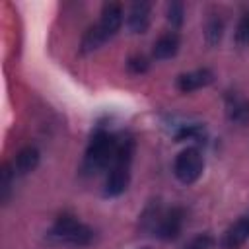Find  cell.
<instances>
[{
    "instance_id": "1",
    "label": "cell",
    "mask_w": 249,
    "mask_h": 249,
    "mask_svg": "<svg viewBox=\"0 0 249 249\" xmlns=\"http://www.w3.org/2000/svg\"><path fill=\"white\" fill-rule=\"evenodd\" d=\"M119 138L121 136H117V134H113L105 128L95 130L88 148H86L82 171L86 175H93L101 169L111 167V163L115 161L117 150H119Z\"/></svg>"
},
{
    "instance_id": "2",
    "label": "cell",
    "mask_w": 249,
    "mask_h": 249,
    "mask_svg": "<svg viewBox=\"0 0 249 249\" xmlns=\"http://www.w3.org/2000/svg\"><path fill=\"white\" fill-rule=\"evenodd\" d=\"M134 156V140L132 136H121L119 138V150L115 156V161L111 163L107 171V179L103 185V195L113 198L126 191L130 183V165Z\"/></svg>"
},
{
    "instance_id": "3",
    "label": "cell",
    "mask_w": 249,
    "mask_h": 249,
    "mask_svg": "<svg viewBox=\"0 0 249 249\" xmlns=\"http://www.w3.org/2000/svg\"><path fill=\"white\" fill-rule=\"evenodd\" d=\"M45 241L51 245L86 247L93 241V230L70 214H60L47 231Z\"/></svg>"
},
{
    "instance_id": "4",
    "label": "cell",
    "mask_w": 249,
    "mask_h": 249,
    "mask_svg": "<svg viewBox=\"0 0 249 249\" xmlns=\"http://www.w3.org/2000/svg\"><path fill=\"white\" fill-rule=\"evenodd\" d=\"M202 169H204V158L200 150L195 146L181 150L173 161V175L183 185H193L195 181H198V177L202 175Z\"/></svg>"
},
{
    "instance_id": "5",
    "label": "cell",
    "mask_w": 249,
    "mask_h": 249,
    "mask_svg": "<svg viewBox=\"0 0 249 249\" xmlns=\"http://www.w3.org/2000/svg\"><path fill=\"white\" fill-rule=\"evenodd\" d=\"M183 224H185V210L181 206H171L169 210L163 212L161 222L156 230V237L161 241H173L179 237Z\"/></svg>"
},
{
    "instance_id": "6",
    "label": "cell",
    "mask_w": 249,
    "mask_h": 249,
    "mask_svg": "<svg viewBox=\"0 0 249 249\" xmlns=\"http://www.w3.org/2000/svg\"><path fill=\"white\" fill-rule=\"evenodd\" d=\"M212 82H214V72L210 68H196V70L179 74L175 86L181 93H191V91H196L200 88L210 86Z\"/></svg>"
},
{
    "instance_id": "7",
    "label": "cell",
    "mask_w": 249,
    "mask_h": 249,
    "mask_svg": "<svg viewBox=\"0 0 249 249\" xmlns=\"http://www.w3.org/2000/svg\"><path fill=\"white\" fill-rule=\"evenodd\" d=\"M99 21L97 25L105 31V35L111 39L119 33V29L123 27V19H124V14H123V6L117 4V2H107L103 4L101 8V14H99Z\"/></svg>"
},
{
    "instance_id": "8",
    "label": "cell",
    "mask_w": 249,
    "mask_h": 249,
    "mask_svg": "<svg viewBox=\"0 0 249 249\" xmlns=\"http://www.w3.org/2000/svg\"><path fill=\"white\" fill-rule=\"evenodd\" d=\"M150 21H152L150 2H134L128 10V16H126V25H128L130 33H136V35L146 33L150 27Z\"/></svg>"
},
{
    "instance_id": "9",
    "label": "cell",
    "mask_w": 249,
    "mask_h": 249,
    "mask_svg": "<svg viewBox=\"0 0 249 249\" xmlns=\"http://www.w3.org/2000/svg\"><path fill=\"white\" fill-rule=\"evenodd\" d=\"M249 239V214L241 216L235 224H231L222 235V249H239Z\"/></svg>"
},
{
    "instance_id": "10",
    "label": "cell",
    "mask_w": 249,
    "mask_h": 249,
    "mask_svg": "<svg viewBox=\"0 0 249 249\" xmlns=\"http://www.w3.org/2000/svg\"><path fill=\"white\" fill-rule=\"evenodd\" d=\"M179 47H181V37L177 31H165L161 33L156 41H154V47H152V56L156 60H167V58H173L177 53H179Z\"/></svg>"
},
{
    "instance_id": "11",
    "label": "cell",
    "mask_w": 249,
    "mask_h": 249,
    "mask_svg": "<svg viewBox=\"0 0 249 249\" xmlns=\"http://www.w3.org/2000/svg\"><path fill=\"white\" fill-rule=\"evenodd\" d=\"M226 115L231 123L245 124L249 121V99L235 91H230L226 95Z\"/></svg>"
},
{
    "instance_id": "12",
    "label": "cell",
    "mask_w": 249,
    "mask_h": 249,
    "mask_svg": "<svg viewBox=\"0 0 249 249\" xmlns=\"http://www.w3.org/2000/svg\"><path fill=\"white\" fill-rule=\"evenodd\" d=\"M163 208H161V202L160 200H150L148 206L144 208V212L140 214V220H138V226L144 233H150V235H156V230L161 222V216H163Z\"/></svg>"
},
{
    "instance_id": "13",
    "label": "cell",
    "mask_w": 249,
    "mask_h": 249,
    "mask_svg": "<svg viewBox=\"0 0 249 249\" xmlns=\"http://www.w3.org/2000/svg\"><path fill=\"white\" fill-rule=\"evenodd\" d=\"M39 160H41L39 150H37L35 146H25V148H21V150L16 154L14 171H16L18 175H27V173H31L33 169H37Z\"/></svg>"
},
{
    "instance_id": "14",
    "label": "cell",
    "mask_w": 249,
    "mask_h": 249,
    "mask_svg": "<svg viewBox=\"0 0 249 249\" xmlns=\"http://www.w3.org/2000/svg\"><path fill=\"white\" fill-rule=\"evenodd\" d=\"M109 41V37L105 35V31L93 23L86 29V33L82 35V41H80V53L82 54H89V53H95L97 49H101L105 43Z\"/></svg>"
},
{
    "instance_id": "15",
    "label": "cell",
    "mask_w": 249,
    "mask_h": 249,
    "mask_svg": "<svg viewBox=\"0 0 249 249\" xmlns=\"http://www.w3.org/2000/svg\"><path fill=\"white\" fill-rule=\"evenodd\" d=\"M224 37V19L218 14H210V18L204 23V39L210 47L218 45Z\"/></svg>"
},
{
    "instance_id": "16",
    "label": "cell",
    "mask_w": 249,
    "mask_h": 249,
    "mask_svg": "<svg viewBox=\"0 0 249 249\" xmlns=\"http://www.w3.org/2000/svg\"><path fill=\"white\" fill-rule=\"evenodd\" d=\"M204 136V126L202 124H183L177 132H175V142H183V140H200Z\"/></svg>"
},
{
    "instance_id": "17",
    "label": "cell",
    "mask_w": 249,
    "mask_h": 249,
    "mask_svg": "<svg viewBox=\"0 0 249 249\" xmlns=\"http://www.w3.org/2000/svg\"><path fill=\"white\" fill-rule=\"evenodd\" d=\"M14 177H16L14 167H10V165L6 163V165L2 167V173H0V200H2V202H6V200L10 198Z\"/></svg>"
},
{
    "instance_id": "18",
    "label": "cell",
    "mask_w": 249,
    "mask_h": 249,
    "mask_svg": "<svg viewBox=\"0 0 249 249\" xmlns=\"http://www.w3.org/2000/svg\"><path fill=\"white\" fill-rule=\"evenodd\" d=\"M165 18L173 27H181L185 21V4L183 2H169L165 8Z\"/></svg>"
},
{
    "instance_id": "19",
    "label": "cell",
    "mask_w": 249,
    "mask_h": 249,
    "mask_svg": "<svg viewBox=\"0 0 249 249\" xmlns=\"http://www.w3.org/2000/svg\"><path fill=\"white\" fill-rule=\"evenodd\" d=\"M126 68H128L130 74L140 76V74L148 72V68H150V60H148V56L136 53V54H130V56L126 58Z\"/></svg>"
},
{
    "instance_id": "20",
    "label": "cell",
    "mask_w": 249,
    "mask_h": 249,
    "mask_svg": "<svg viewBox=\"0 0 249 249\" xmlns=\"http://www.w3.org/2000/svg\"><path fill=\"white\" fill-rule=\"evenodd\" d=\"M214 245H216V239L210 233H198L183 249H214Z\"/></svg>"
},
{
    "instance_id": "21",
    "label": "cell",
    "mask_w": 249,
    "mask_h": 249,
    "mask_svg": "<svg viewBox=\"0 0 249 249\" xmlns=\"http://www.w3.org/2000/svg\"><path fill=\"white\" fill-rule=\"evenodd\" d=\"M235 41H237V45H249V10L243 14V18L237 23Z\"/></svg>"
},
{
    "instance_id": "22",
    "label": "cell",
    "mask_w": 249,
    "mask_h": 249,
    "mask_svg": "<svg viewBox=\"0 0 249 249\" xmlns=\"http://www.w3.org/2000/svg\"><path fill=\"white\" fill-rule=\"evenodd\" d=\"M142 249H152V247H142Z\"/></svg>"
}]
</instances>
